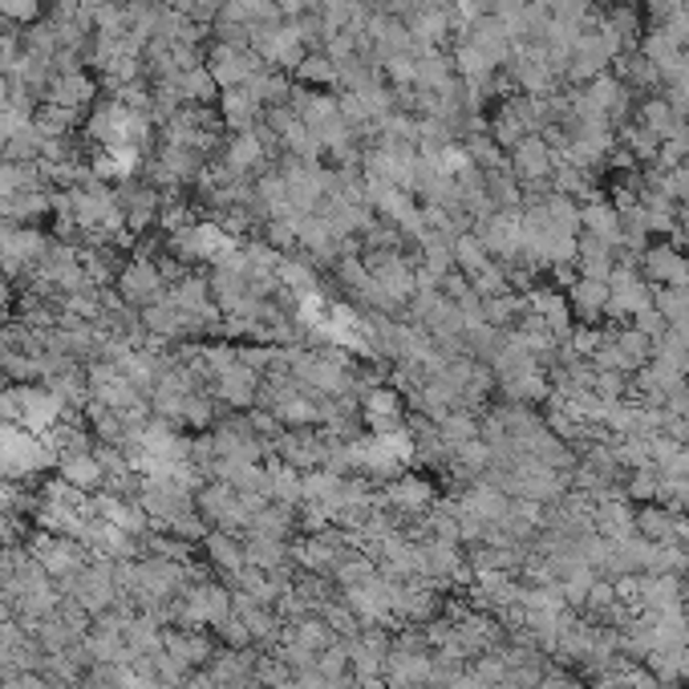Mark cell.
<instances>
[{
  "mask_svg": "<svg viewBox=\"0 0 689 689\" xmlns=\"http://www.w3.org/2000/svg\"><path fill=\"white\" fill-rule=\"evenodd\" d=\"M637 272L649 289H689V256L669 239H653L640 248Z\"/></svg>",
  "mask_w": 689,
  "mask_h": 689,
  "instance_id": "cell-1",
  "label": "cell"
},
{
  "mask_svg": "<svg viewBox=\"0 0 689 689\" xmlns=\"http://www.w3.org/2000/svg\"><path fill=\"white\" fill-rule=\"evenodd\" d=\"M507 171L519 179L524 195H543L551 191V171H556V154L539 134H527L524 142H515L507 154Z\"/></svg>",
  "mask_w": 689,
  "mask_h": 689,
  "instance_id": "cell-2",
  "label": "cell"
},
{
  "mask_svg": "<svg viewBox=\"0 0 689 689\" xmlns=\"http://www.w3.org/2000/svg\"><path fill=\"white\" fill-rule=\"evenodd\" d=\"M203 65H207V74L215 77V86H219V94H224V89L244 86L263 62L251 45H227V41H215L212 50H207V62Z\"/></svg>",
  "mask_w": 689,
  "mask_h": 689,
  "instance_id": "cell-3",
  "label": "cell"
},
{
  "mask_svg": "<svg viewBox=\"0 0 689 689\" xmlns=\"http://www.w3.org/2000/svg\"><path fill=\"white\" fill-rule=\"evenodd\" d=\"M163 292H166V272L159 263L142 260V256L130 260L122 272H118V297H122V304L147 309V304H154Z\"/></svg>",
  "mask_w": 689,
  "mask_h": 689,
  "instance_id": "cell-4",
  "label": "cell"
},
{
  "mask_svg": "<svg viewBox=\"0 0 689 689\" xmlns=\"http://www.w3.org/2000/svg\"><path fill=\"white\" fill-rule=\"evenodd\" d=\"M580 236L596 239L604 248H621L625 244V232H621V212L609 195H596V200L580 203Z\"/></svg>",
  "mask_w": 689,
  "mask_h": 689,
  "instance_id": "cell-5",
  "label": "cell"
},
{
  "mask_svg": "<svg viewBox=\"0 0 689 689\" xmlns=\"http://www.w3.org/2000/svg\"><path fill=\"white\" fill-rule=\"evenodd\" d=\"M564 292H568V304H572V321H577V325H604V313H609V280L577 276Z\"/></svg>",
  "mask_w": 689,
  "mask_h": 689,
  "instance_id": "cell-6",
  "label": "cell"
},
{
  "mask_svg": "<svg viewBox=\"0 0 689 689\" xmlns=\"http://www.w3.org/2000/svg\"><path fill=\"white\" fill-rule=\"evenodd\" d=\"M94 94H98V86H94V77H86L82 69H74V74H53L50 89H45V101H53V106H65V110H86L89 101H94Z\"/></svg>",
  "mask_w": 689,
  "mask_h": 689,
  "instance_id": "cell-7",
  "label": "cell"
},
{
  "mask_svg": "<svg viewBox=\"0 0 689 689\" xmlns=\"http://www.w3.org/2000/svg\"><path fill=\"white\" fill-rule=\"evenodd\" d=\"M292 77H297L304 89H325V94H337L341 89V65L333 62L325 50L304 53L301 65L292 69Z\"/></svg>",
  "mask_w": 689,
  "mask_h": 689,
  "instance_id": "cell-8",
  "label": "cell"
},
{
  "mask_svg": "<svg viewBox=\"0 0 689 689\" xmlns=\"http://www.w3.org/2000/svg\"><path fill=\"white\" fill-rule=\"evenodd\" d=\"M628 122L645 126V130H653L657 138H669L677 126H686V118H681L661 94H649V98H640L637 106H633V118H628Z\"/></svg>",
  "mask_w": 689,
  "mask_h": 689,
  "instance_id": "cell-9",
  "label": "cell"
},
{
  "mask_svg": "<svg viewBox=\"0 0 689 689\" xmlns=\"http://www.w3.org/2000/svg\"><path fill=\"white\" fill-rule=\"evenodd\" d=\"M219 118H224V122L232 126V134H239V130H251V126H260L263 106L256 98H251V94L244 86L224 89V94H219Z\"/></svg>",
  "mask_w": 689,
  "mask_h": 689,
  "instance_id": "cell-10",
  "label": "cell"
},
{
  "mask_svg": "<svg viewBox=\"0 0 689 689\" xmlns=\"http://www.w3.org/2000/svg\"><path fill=\"white\" fill-rule=\"evenodd\" d=\"M365 406V422L377 430V434H386V430H398L401 427V398L398 389H386V386H374L369 394L362 398Z\"/></svg>",
  "mask_w": 689,
  "mask_h": 689,
  "instance_id": "cell-11",
  "label": "cell"
},
{
  "mask_svg": "<svg viewBox=\"0 0 689 689\" xmlns=\"http://www.w3.org/2000/svg\"><path fill=\"white\" fill-rule=\"evenodd\" d=\"M244 89L260 101L263 110H272V106H289V98H292L289 74H284V69H268V65H260V69L244 82Z\"/></svg>",
  "mask_w": 689,
  "mask_h": 689,
  "instance_id": "cell-12",
  "label": "cell"
},
{
  "mask_svg": "<svg viewBox=\"0 0 689 689\" xmlns=\"http://www.w3.org/2000/svg\"><path fill=\"white\" fill-rule=\"evenodd\" d=\"M616 147H621L633 163L653 166L657 163V151H661V138L653 134V130H645V126H637V122H625L621 130H616Z\"/></svg>",
  "mask_w": 689,
  "mask_h": 689,
  "instance_id": "cell-13",
  "label": "cell"
},
{
  "mask_svg": "<svg viewBox=\"0 0 689 689\" xmlns=\"http://www.w3.org/2000/svg\"><path fill=\"white\" fill-rule=\"evenodd\" d=\"M616 268V251L596 244V239L580 236V248H577V272L589 276V280H609Z\"/></svg>",
  "mask_w": 689,
  "mask_h": 689,
  "instance_id": "cell-14",
  "label": "cell"
},
{
  "mask_svg": "<svg viewBox=\"0 0 689 689\" xmlns=\"http://www.w3.org/2000/svg\"><path fill=\"white\" fill-rule=\"evenodd\" d=\"M633 527L645 543H674L677 536V519L669 515V507H640L633 515Z\"/></svg>",
  "mask_w": 689,
  "mask_h": 689,
  "instance_id": "cell-15",
  "label": "cell"
},
{
  "mask_svg": "<svg viewBox=\"0 0 689 689\" xmlns=\"http://www.w3.org/2000/svg\"><path fill=\"white\" fill-rule=\"evenodd\" d=\"M463 151H466V159L483 171V175H495V171H507V151H503L499 142L487 134V130H478V134H471L463 142Z\"/></svg>",
  "mask_w": 689,
  "mask_h": 689,
  "instance_id": "cell-16",
  "label": "cell"
},
{
  "mask_svg": "<svg viewBox=\"0 0 689 689\" xmlns=\"http://www.w3.org/2000/svg\"><path fill=\"white\" fill-rule=\"evenodd\" d=\"M451 256H454V272H463L466 280H471V276H478L491 263L487 244H483V239H478L475 232H466V236L454 239V251H451Z\"/></svg>",
  "mask_w": 689,
  "mask_h": 689,
  "instance_id": "cell-17",
  "label": "cell"
},
{
  "mask_svg": "<svg viewBox=\"0 0 689 689\" xmlns=\"http://www.w3.org/2000/svg\"><path fill=\"white\" fill-rule=\"evenodd\" d=\"M33 126H37L41 138H69L77 126V114L65 110V106H53V101H45L37 114H33Z\"/></svg>",
  "mask_w": 689,
  "mask_h": 689,
  "instance_id": "cell-18",
  "label": "cell"
},
{
  "mask_svg": "<svg viewBox=\"0 0 689 689\" xmlns=\"http://www.w3.org/2000/svg\"><path fill=\"white\" fill-rule=\"evenodd\" d=\"M653 309L665 316L669 329L689 325V289H653Z\"/></svg>",
  "mask_w": 689,
  "mask_h": 689,
  "instance_id": "cell-19",
  "label": "cell"
},
{
  "mask_svg": "<svg viewBox=\"0 0 689 689\" xmlns=\"http://www.w3.org/2000/svg\"><path fill=\"white\" fill-rule=\"evenodd\" d=\"M41 0H0V21H17V25H37Z\"/></svg>",
  "mask_w": 689,
  "mask_h": 689,
  "instance_id": "cell-20",
  "label": "cell"
},
{
  "mask_svg": "<svg viewBox=\"0 0 689 689\" xmlns=\"http://www.w3.org/2000/svg\"><path fill=\"white\" fill-rule=\"evenodd\" d=\"M661 98L669 101V106H674V110L689 122V74L686 77H674V82H665Z\"/></svg>",
  "mask_w": 689,
  "mask_h": 689,
  "instance_id": "cell-21",
  "label": "cell"
},
{
  "mask_svg": "<svg viewBox=\"0 0 689 689\" xmlns=\"http://www.w3.org/2000/svg\"><path fill=\"white\" fill-rule=\"evenodd\" d=\"M645 13H649L653 25H665V21H674L686 9H681V0H645Z\"/></svg>",
  "mask_w": 689,
  "mask_h": 689,
  "instance_id": "cell-22",
  "label": "cell"
},
{
  "mask_svg": "<svg viewBox=\"0 0 689 689\" xmlns=\"http://www.w3.org/2000/svg\"><path fill=\"white\" fill-rule=\"evenodd\" d=\"M657 487H661V478H657V471H653V466H640L637 478L628 483V491H633L637 499H653V495H657Z\"/></svg>",
  "mask_w": 689,
  "mask_h": 689,
  "instance_id": "cell-23",
  "label": "cell"
},
{
  "mask_svg": "<svg viewBox=\"0 0 689 689\" xmlns=\"http://www.w3.org/2000/svg\"><path fill=\"white\" fill-rule=\"evenodd\" d=\"M394 495H398L401 503H422V499H430V487L427 483H418V478H401Z\"/></svg>",
  "mask_w": 689,
  "mask_h": 689,
  "instance_id": "cell-24",
  "label": "cell"
},
{
  "mask_svg": "<svg viewBox=\"0 0 689 689\" xmlns=\"http://www.w3.org/2000/svg\"><path fill=\"white\" fill-rule=\"evenodd\" d=\"M69 478H74V483H98V466L89 463V459H86V463L77 459V463L69 466Z\"/></svg>",
  "mask_w": 689,
  "mask_h": 689,
  "instance_id": "cell-25",
  "label": "cell"
},
{
  "mask_svg": "<svg viewBox=\"0 0 689 689\" xmlns=\"http://www.w3.org/2000/svg\"><path fill=\"white\" fill-rule=\"evenodd\" d=\"M677 232L689 239V200L686 203H677Z\"/></svg>",
  "mask_w": 689,
  "mask_h": 689,
  "instance_id": "cell-26",
  "label": "cell"
},
{
  "mask_svg": "<svg viewBox=\"0 0 689 689\" xmlns=\"http://www.w3.org/2000/svg\"><path fill=\"white\" fill-rule=\"evenodd\" d=\"M0 377H4V369H0ZM0 386H4V381H0Z\"/></svg>",
  "mask_w": 689,
  "mask_h": 689,
  "instance_id": "cell-27",
  "label": "cell"
},
{
  "mask_svg": "<svg viewBox=\"0 0 689 689\" xmlns=\"http://www.w3.org/2000/svg\"><path fill=\"white\" fill-rule=\"evenodd\" d=\"M686 256H689V251H686Z\"/></svg>",
  "mask_w": 689,
  "mask_h": 689,
  "instance_id": "cell-28",
  "label": "cell"
}]
</instances>
